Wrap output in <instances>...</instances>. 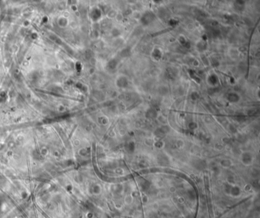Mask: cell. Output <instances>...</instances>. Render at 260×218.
I'll use <instances>...</instances> for the list:
<instances>
[]
</instances>
